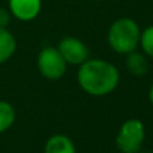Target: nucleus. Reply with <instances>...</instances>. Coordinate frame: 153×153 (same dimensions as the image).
Masks as SVG:
<instances>
[{
    "label": "nucleus",
    "mask_w": 153,
    "mask_h": 153,
    "mask_svg": "<svg viewBox=\"0 0 153 153\" xmlns=\"http://www.w3.org/2000/svg\"><path fill=\"white\" fill-rule=\"evenodd\" d=\"M119 71L113 62L100 58H88L79 67L77 83L88 95L106 96L119 84Z\"/></svg>",
    "instance_id": "f257e3e1"
},
{
    "label": "nucleus",
    "mask_w": 153,
    "mask_h": 153,
    "mask_svg": "<svg viewBox=\"0 0 153 153\" xmlns=\"http://www.w3.org/2000/svg\"><path fill=\"white\" fill-rule=\"evenodd\" d=\"M141 29L131 18H119L111 23L107 33V42L118 54H129L140 46Z\"/></svg>",
    "instance_id": "f03ea898"
},
{
    "label": "nucleus",
    "mask_w": 153,
    "mask_h": 153,
    "mask_svg": "<svg viewBox=\"0 0 153 153\" xmlns=\"http://www.w3.org/2000/svg\"><path fill=\"white\" fill-rule=\"evenodd\" d=\"M145 140V126L141 119L130 118L121 125L115 137V146L121 153H140Z\"/></svg>",
    "instance_id": "7ed1b4c3"
},
{
    "label": "nucleus",
    "mask_w": 153,
    "mask_h": 153,
    "mask_svg": "<svg viewBox=\"0 0 153 153\" xmlns=\"http://www.w3.org/2000/svg\"><path fill=\"white\" fill-rule=\"evenodd\" d=\"M37 65L39 73L46 80L56 81L64 77L68 64L65 62L57 48L45 46L38 54Z\"/></svg>",
    "instance_id": "20e7f679"
},
{
    "label": "nucleus",
    "mask_w": 153,
    "mask_h": 153,
    "mask_svg": "<svg viewBox=\"0 0 153 153\" xmlns=\"http://www.w3.org/2000/svg\"><path fill=\"white\" fill-rule=\"evenodd\" d=\"M57 49L68 65L80 67L90 58V49L81 39L76 37H64L58 42Z\"/></svg>",
    "instance_id": "39448f33"
},
{
    "label": "nucleus",
    "mask_w": 153,
    "mask_h": 153,
    "mask_svg": "<svg viewBox=\"0 0 153 153\" xmlns=\"http://www.w3.org/2000/svg\"><path fill=\"white\" fill-rule=\"evenodd\" d=\"M8 10L15 19L30 22L39 15L42 0H8Z\"/></svg>",
    "instance_id": "423d86ee"
},
{
    "label": "nucleus",
    "mask_w": 153,
    "mask_h": 153,
    "mask_svg": "<svg viewBox=\"0 0 153 153\" xmlns=\"http://www.w3.org/2000/svg\"><path fill=\"white\" fill-rule=\"evenodd\" d=\"M43 153H77L76 145L65 134H53L43 146Z\"/></svg>",
    "instance_id": "0eeeda50"
},
{
    "label": "nucleus",
    "mask_w": 153,
    "mask_h": 153,
    "mask_svg": "<svg viewBox=\"0 0 153 153\" xmlns=\"http://www.w3.org/2000/svg\"><path fill=\"white\" fill-rule=\"evenodd\" d=\"M126 68L129 73H131L136 77H142L149 71V62L148 57L142 52H134L126 54Z\"/></svg>",
    "instance_id": "6e6552de"
},
{
    "label": "nucleus",
    "mask_w": 153,
    "mask_h": 153,
    "mask_svg": "<svg viewBox=\"0 0 153 153\" xmlns=\"http://www.w3.org/2000/svg\"><path fill=\"white\" fill-rule=\"evenodd\" d=\"M16 50V39L8 29H0V65L10 60Z\"/></svg>",
    "instance_id": "1a4fd4ad"
},
{
    "label": "nucleus",
    "mask_w": 153,
    "mask_h": 153,
    "mask_svg": "<svg viewBox=\"0 0 153 153\" xmlns=\"http://www.w3.org/2000/svg\"><path fill=\"white\" fill-rule=\"evenodd\" d=\"M16 113L11 103L0 100V134L6 133L7 130L15 123Z\"/></svg>",
    "instance_id": "9d476101"
},
{
    "label": "nucleus",
    "mask_w": 153,
    "mask_h": 153,
    "mask_svg": "<svg viewBox=\"0 0 153 153\" xmlns=\"http://www.w3.org/2000/svg\"><path fill=\"white\" fill-rule=\"evenodd\" d=\"M140 46L146 57L153 58V26H148L140 35Z\"/></svg>",
    "instance_id": "9b49d317"
},
{
    "label": "nucleus",
    "mask_w": 153,
    "mask_h": 153,
    "mask_svg": "<svg viewBox=\"0 0 153 153\" xmlns=\"http://www.w3.org/2000/svg\"><path fill=\"white\" fill-rule=\"evenodd\" d=\"M11 12L8 8H1L0 7V29H7L11 22Z\"/></svg>",
    "instance_id": "f8f14e48"
},
{
    "label": "nucleus",
    "mask_w": 153,
    "mask_h": 153,
    "mask_svg": "<svg viewBox=\"0 0 153 153\" xmlns=\"http://www.w3.org/2000/svg\"><path fill=\"white\" fill-rule=\"evenodd\" d=\"M148 99H149L150 104H153V84H152V85H150L149 91H148Z\"/></svg>",
    "instance_id": "ddd939ff"
},
{
    "label": "nucleus",
    "mask_w": 153,
    "mask_h": 153,
    "mask_svg": "<svg viewBox=\"0 0 153 153\" xmlns=\"http://www.w3.org/2000/svg\"><path fill=\"white\" fill-rule=\"evenodd\" d=\"M99 1H103V0H99Z\"/></svg>",
    "instance_id": "4468645a"
}]
</instances>
